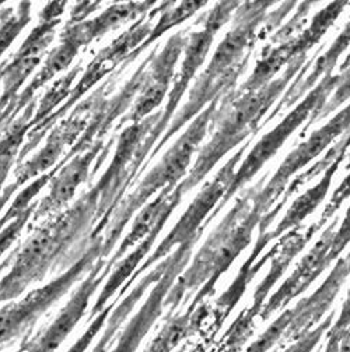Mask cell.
Masks as SVG:
<instances>
[{
	"instance_id": "38",
	"label": "cell",
	"mask_w": 350,
	"mask_h": 352,
	"mask_svg": "<svg viewBox=\"0 0 350 352\" xmlns=\"http://www.w3.org/2000/svg\"><path fill=\"white\" fill-rule=\"evenodd\" d=\"M115 305V302H111V305H107L105 309L103 312H100L94 320L92 322V324L89 326V329L85 330V333L66 351V352H85V349L89 348V345L94 341L96 336L99 334V331L104 327V324L108 322V315L111 312V307Z\"/></svg>"
},
{
	"instance_id": "34",
	"label": "cell",
	"mask_w": 350,
	"mask_h": 352,
	"mask_svg": "<svg viewBox=\"0 0 350 352\" xmlns=\"http://www.w3.org/2000/svg\"><path fill=\"white\" fill-rule=\"evenodd\" d=\"M30 23V5L23 3L17 9V13L12 14L9 12L8 16L2 17L0 23V56H2L8 48L14 42L17 35L23 31V28Z\"/></svg>"
},
{
	"instance_id": "46",
	"label": "cell",
	"mask_w": 350,
	"mask_h": 352,
	"mask_svg": "<svg viewBox=\"0 0 350 352\" xmlns=\"http://www.w3.org/2000/svg\"><path fill=\"white\" fill-rule=\"evenodd\" d=\"M346 169L349 170L350 169V154H349V161H347V165H346Z\"/></svg>"
},
{
	"instance_id": "8",
	"label": "cell",
	"mask_w": 350,
	"mask_h": 352,
	"mask_svg": "<svg viewBox=\"0 0 350 352\" xmlns=\"http://www.w3.org/2000/svg\"><path fill=\"white\" fill-rule=\"evenodd\" d=\"M168 6H169V2L163 3L160 8H157L152 13V16L147 21H145V16H143L132 28H129L119 38H116L108 48L103 50V52L92 62V65L87 67V70L83 73V77L77 82V87L70 93V97L65 102V105L61 107L55 113H52V116L50 119H47L43 123L35 126V129L32 131H30L28 138H27V143L24 144V147L21 148V153H20L21 160L32 148H35V146L41 142L43 135L47 133V130L50 129V126H52V123L62 113H65L81 96H84L89 88H92L105 74L112 72L115 69V66H118L123 59H127L130 54L136 51L142 45V43L147 39V36L150 35V32L153 30V27L150 24L153 16L158 12H164Z\"/></svg>"
},
{
	"instance_id": "9",
	"label": "cell",
	"mask_w": 350,
	"mask_h": 352,
	"mask_svg": "<svg viewBox=\"0 0 350 352\" xmlns=\"http://www.w3.org/2000/svg\"><path fill=\"white\" fill-rule=\"evenodd\" d=\"M350 130V104L344 107L338 115H335L327 124L321 129L313 131L309 139L298 144V147L291 151L283 164L278 168L272 179L260 189V185L265 182L267 176H264L255 186L252 201L262 211L269 212L271 207L275 201L285 193L289 186L290 179L301 170L304 166H307L313 160L320 157L338 138L343 136Z\"/></svg>"
},
{
	"instance_id": "2",
	"label": "cell",
	"mask_w": 350,
	"mask_h": 352,
	"mask_svg": "<svg viewBox=\"0 0 350 352\" xmlns=\"http://www.w3.org/2000/svg\"><path fill=\"white\" fill-rule=\"evenodd\" d=\"M305 62H309V56L301 55L267 87L255 93L240 96L236 91L222 101L213 120L216 131L212 140L199 151L187 178L180 182L185 193L198 186L205 179V176L231 150L258 133L262 127V119L283 94L294 76L300 73Z\"/></svg>"
},
{
	"instance_id": "1",
	"label": "cell",
	"mask_w": 350,
	"mask_h": 352,
	"mask_svg": "<svg viewBox=\"0 0 350 352\" xmlns=\"http://www.w3.org/2000/svg\"><path fill=\"white\" fill-rule=\"evenodd\" d=\"M254 188L237 199L234 207L210 234L195 256L191 266L174 283L165 298V307L171 312L183 298L200 288L189 309H196L205 298L213 294L216 283L231 267L234 260L249 246L256 227L267 214L252 201Z\"/></svg>"
},
{
	"instance_id": "12",
	"label": "cell",
	"mask_w": 350,
	"mask_h": 352,
	"mask_svg": "<svg viewBox=\"0 0 350 352\" xmlns=\"http://www.w3.org/2000/svg\"><path fill=\"white\" fill-rule=\"evenodd\" d=\"M274 2L241 3L234 16L233 28L225 35L212 56L206 70L207 76H220L238 63L249 59L251 51L259 38V28L265 25L269 8Z\"/></svg>"
},
{
	"instance_id": "16",
	"label": "cell",
	"mask_w": 350,
	"mask_h": 352,
	"mask_svg": "<svg viewBox=\"0 0 350 352\" xmlns=\"http://www.w3.org/2000/svg\"><path fill=\"white\" fill-rule=\"evenodd\" d=\"M187 32L188 30L172 35L167 41L163 51L157 56L154 54L150 62V67L147 69L141 94L134 105L132 112L125 118V120L139 123L150 116V113L161 105L168 93L169 82L174 77V69L177 66V62L188 43L189 36H187Z\"/></svg>"
},
{
	"instance_id": "21",
	"label": "cell",
	"mask_w": 350,
	"mask_h": 352,
	"mask_svg": "<svg viewBox=\"0 0 350 352\" xmlns=\"http://www.w3.org/2000/svg\"><path fill=\"white\" fill-rule=\"evenodd\" d=\"M349 45H350V19L346 23L342 32L333 41L332 45L328 48V51L317 59L314 69L307 74V77H304V78L296 77L294 78L293 84L289 87V90L286 91L283 98L279 101V104L275 107V109L268 115V118L262 122V126H265L272 119L279 116L283 111H286L291 105H294L305 93H310L317 85V82H320L325 76L332 74L333 69L338 65L339 56L347 50Z\"/></svg>"
},
{
	"instance_id": "44",
	"label": "cell",
	"mask_w": 350,
	"mask_h": 352,
	"mask_svg": "<svg viewBox=\"0 0 350 352\" xmlns=\"http://www.w3.org/2000/svg\"><path fill=\"white\" fill-rule=\"evenodd\" d=\"M349 66H350V54L346 56L344 62L340 65V67H339V69H340V72H343V70H344V69H347Z\"/></svg>"
},
{
	"instance_id": "33",
	"label": "cell",
	"mask_w": 350,
	"mask_h": 352,
	"mask_svg": "<svg viewBox=\"0 0 350 352\" xmlns=\"http://www.w3.org/2000/svg\"><path fill=\"white\" fill-rule=\"evenodd\" d=\"M349 146H350V130L347 131V133L343 135L342 140H340L339 143H336V144L325 154V157L321 158L314 166H311L309 170H305L304 173L297 175L296 178H294V181L286 188L283 196H286V197L290 199L294 193L298 192L300 188H302L304 185H307L309 182H311L313 179H316L318 175H321V172H325V170L328 169V166H329L333 161H336V160H338L339 157H342V155H346Z\"/></svg>"
},
{
	"instance_id": "13",
	"label": "cell",
	"mask_w": 350,
	"mask_h": 352,
	"mask_svg": "<svg viewBox=\"0 0 350 352\" xmlns=\"http://www.w3.org/2000/svg\"><path fill=\"white\" fill-rule=\"evenodd\" d=\"M198 241L188 242L185 245L178 246L169 257L168 267L163 277L156 283V287L150 292L147 300L141 307V311L130 319L127 326L123 329L119 340L116 341L112 352H136L142 340L154 326L157 319L161 316L163 309L165 307V298L172 288L175 280L187 267V264L191 258L192 249Z\"/></svg>"
},
{
	"instance_id": "41",
	"label": "cell",
	"mask_w": 350,
	"mask_h": 352,
	"mask_svg": "<svg viewBox=\"0 0 350 352\" xmlns=\"http://www.w3.org/2000/svg\"><path fill=\"white\" fill-rule=\"evenodd\" d=\"M349 243H350V207L347 208L343 221H342L339 230L335 234L333 243H332L331 253H329L331 260L335 261L339 257V254L346 249V246Z\"/></svg>"
},
{
	"instance_id": "3",
	"label": "cell",
	"mask_w": 350,
	"mask_h": 352,
	"mask_svg": "<svg viewBox=\"0 0 350 352\" xmlns=\"http://www.w3.org/2000/svg\"><path fill=\"white\" fill-rule=\"evenodd\" d=\"M222 101L223 100L213 101L203 112L195 118L191 126L185 130V133L164 154L161 161L149 172L139 188L119 207H116L110 232L104 239V252L107 254L112 250L122 231L130 221V218L143 207V204L153 195L167 188H177L180 181L187 175V169L192 162L194 154L207 135L209 127L213 123L218 105L222 104Z\"/></svg>"
},
{
	"instance_id": "11",
	"label": "cell",
	"mask_w": 350,
	"mask_h": 352,
	"mask_svg": "<svg viewBox=\"0 0 350 352\" xmlns=\"http://www.w3.org/2000/svg\"><path fill=\"white\" fill-rule=\"evenodd\" d=\"M327 223L324 219H318L317 223L311 224L307 228H296L294 231L287 232L280 241H279V250L275 254L272 260V267L267 277L262 280V283L258 285L254 294V302L249 309L244 311L237 320L231 324L229 331L226 333V348L229 351H240V348L244 345L247 338L252 334V324L256 316H259L262 306L265 305V299L269 295L271 289L275 287V284L280 280L283 273L290 266L291 260L305 248L313 236L325 226Z\"/></svg>"
},
{
	"instance_id": "15",
	"label": "cell",
	"mask_w": 350,
	"mask_h": 352,
	"mask_svg": "<svg viewBox=\"0 0 350 352\" xmlns=\"http://www.w3.org/2000/svg\"><path fill=\"white\" fill-rule=\"evenodd\" d=\"M338 224V218H335L331 226L321 234L317 243L307 252L300 263L297 264L296 270L290 274V277L279 287V289L269 298V300L262 306L259 314L262 320H268V318L282 307L287 306L293 299L307 291L310 285L331 266V248L335 238V227Z\"/></svg>"
},
{
	"instance_id": "26",
	"label": "cell",
	"mask_w": 350,
	"mask_h": 352,
	"mask_svg": "<svg viewBox=\"0 0 350 352\" xmlns=\"http://www.w3.org/2000/svg\"><path fill=\"white\" fill-rule=\"evenodd\" d=\"M81 48L80 43L68 35H62L61 45L56 47L47 58L45 66L41 69V72L34 77V80L30 82V85L21 93V96L17 98L14 104L13 113L10 116V120L20 112V109L25 108V105H30L34 94L45 85L50 80H52L58 73L63 72L66 67L70 66L72 60L76 58L79 50Z\"/></svg>"
},
{
	"instance_id": "27",
	"label": "cell",
	"mask_w": 350,
	"mask_h": 352,
	"mask_svg": "<svg viewBox=\"0 0 350 352\" xmlns=\"http://www.w3.org/2000/svg\"><path fill=\"white\" fill-rule=\"evenodd\" d=\"M165 221L160 223L139 245L138 248L129 253L119 264L115 267L114 273L111 274V277L108 278L107 284L104 285V289L101 291L97 302L93 306L92 311V318H96V315H99L100 312H103L105 309V306L108 303V300L111 299V296H114V294L121 288V285H123L126 283V280L129 281L132 274L135 273V270L138 269L139 264L142 263L143 257L150 252L152 246L154 245L158 234L161 232V230L164 228Z\"/></svg>"
},
{
	"instance_id": "40",
	"label": "cell",
	"mask_w": 350,
	"mask_h": 352,
	"mask_svg": "<svg viewBox=\"0 0 350 352\" xmlns=\"http://www.w3.org/2000/svg\"><path fill=\"white\" fill-rule=\"evenodd\" d=\"M350 197V173L346 176V178L342 181V184L338 186V189L333 192L329 203L327 204L321 219H324L325 223H328L331 217H333L340 207L343 206V203Z\"/></svg>"
},
{
	"instance_id": "20",
	"label": "cell",
	"mask_w": 350,
	"mask_h": 352,
	"mask_svg": "<svg viewBox=\"0 0 350 352\" xmlns=\"http://www.w3.org/2000/svg\"><path fill=\"white\" fill-rule=\"evenodd\" d=\"M100 150L101 143L97 142L90 150H87V153L74 157L68 165H63L59 173L54 176V182L48 197L41 201L34 214L37 219L42 215L61 210L74 197L77 188L87 179V176H89L90 165L96 160Z\"/></svg>"
},
{
	"instance_id": "42",
	"label": "cell",
	"mask_w": 350,
	"mask_h": 352,
	"mask_svg": "<svg viewBox=\"0 0 350 352\" xmlns=\"http://www.w3.org/2000/svg\"><path fill=\"white\" fill-rule=\"evenodd\" d=\"M350 324V291L347 294L346 300L342 305V311L339 314L338 320L331 326V329L328 330V334H339L340 331H343L347 326Z\"/></svg>"
},
{
	"instance_id": "22",
	"label": "cell",
	"mask_w": 350,
	"mask_h": 352,
	"mask_svg": "<svg viewBox=\"0 0 350 352\" xmlns=\"http://www.w3.org/2000/svg\"><path fill=\"white\" fill-rule=\"evenodd\" d=\"M301 38L294 35L293 38L278 43L275 47H268L262 52L259 60L255 63V67L248 77V80L240 87L237 94L255 93L260 88L267 87L275 80V77L289 66L296 58L301 55H307L309 50L302 45Z\"/></svg>"
},
{
	"instance_id": "7",
	"label": "cell",
	"mask_w": 350,
	"mask_h": 352,
	"mask_svg": "<svg viewBox=\"0 0 350 352\" xmlns=\"http://www.w3.org/2000/svg\"><path fill=\"white\" fill-rule=\"evenodd\" d=\"M100 256H105L104 239L97 238L65 274L48 285L30 292L21 300L3 306L0 309V349L30 330L39 316L58 302Z\"/></svg>"
},
{
	"instance_id": "28",
	"label": "cell",
	"mask_w": 350,
	"mask_h": 352,
	"mask_svg": "<svg viewBox=\"0 0 350 352\" xmlns=\"http://www.w3.org/2000/svg\"><path fill=\"white\" fill-rule=\"evenodd\" d=\"M167 267H168V261L164 260L161 264H158L156 269H153L147 276H145L139 281V284L134 288V291L130 292L122 300V303L116 307V309L114 311V314L111 315V318H110V320L107 323V327L104 330L103 337L100 338V341L97 342V345L93 348L92 352H108V348L115 342V336L118 334L121 324L126 320L127 315L132 312L135 305L142 299V296L146 292V289L150 285H153L154 283H157L163 277V274L165 273Z\"/></svg>"
},
{
	"instance_id": "14",
	"label": "cell",
	"mask_w": 350,
	"mask_h": 352,
	"mask_svg": "<svg viewBox=\"0 0 350 352\" xmlns=\"http://www.w3.org/2000/svg\"><path fill=\"white\" fill-rule=\"evenodd\" d=\"M115 266L112 260L110 261H97L93 270L74 291L70 300L59 312L56 319L45 329L37 334L31 341L25 342L20 351L21 352H55L66 337L73 331L76 324L84 316L87 306L100 284L108 276L111 269Z\"/></svg>"
},
{
	"instance_id": "23",
	"label": "cell",
	"mask_w": 350,
	"mask_h": 352,
	"mask_svg": "<svg viewBox=\"0 0 350 352\" xmlns=\"http://www.w3.org/2000/svg\"><path fill=\"white\" fill-rule=\"evenodd\" d=\"M185 192L178 184L177 188H167L160 192V195L147 204L141 214L136 217L135 223L130 232L125 236L121 246L112 256V260L116 263L130 248H134L136 243H141L160 223L168 221L172 211L177 208L181 203Z\"/></svg>"
},
{
	"instance_id": "24",
	"label": "cell",
	"mask_w": 350,
	"mask_h": 352,
	"mask_svg": "<svg viewBox=\"0 0 350 352\" xmlns=\"http://www.w3.org/2000/svg\"><path fill=\"white\" fill-rule=\"evenodd\" d=\"M153 5H156V2L115 5L93 20L76 23L73 27L65 30L63 34L74 38L79 43H81V47H84L96 38L103 36L112 30H116L126 21L135 20L138 16L145 14L153 8Z\"/></svg>"
},
{
	"instance_id": "29",
	"label": "cell",
	"mask_w": 350,
	"mask_h": 352,
	"mask_svg": "<svg viewBox=\"0 0 350 352\" xmlns=\"http://www.w3.org/2000/svg\"><path fill=\"white\" fill-rule=\"evenodd\" d=\"M203 309H189L185 315L168 319L145 352H171L200 323Z\"/></svg>"
},
{
	"instance_id": "25",
	"label": "cell",
	"mask_w": 350,
	"mask_h": 352,
	"mask_svg": "<svg viewBox=\"0 0 350 352\" xmlns=\"http://www.w3.org/2000/svg\"><path fill=\"white\" fill-rule=\"evenodd\" d=\"M344 157L346 155H342L336 161H333L328 166V169L324 172V175L321 176L320 182L317 185H314L313 188H310L307 192H304L301 196H298L293 201V204L289 207L285 217L282 218V221L276 226V228L272 232H269L271 242L280 238L283 234L291 231L293 228L294 230L298 228L304 219L309 218L321 206V203L325 200L328 190L332 185L333 176H335L340 162L344 160Z\"/></svg>"
},
{
	"instance_id": "18",
	"label": "cell",
	"mask_w": 350,
	"mask_h": 352,
	"mask_svg": "<svg viewBox=\"0 0 350 352\" xmlns=\"http://www.w3.org/2000/svg\"><path fill=\"white\" fill-rule=\"evenodd\" d=\"M249 63V59L238 63L237 66L229 69L220 76H207L205 73L200 74L196 84L191 90L189 100L184 105V108L175 115L171 124L167 127L165 135L163 136L161 142L156 146L154 151L149 157L150 160L156 157V154L167 144V142L178 133V131L195 116L203 112L205 105H210L216 100H225L226 97L236 93V84L238 78L244 74Z\"/></svg>"
},
{
	"instance_id": "45",
	"label": "cell",
	"mask_w": 350,
	"mask_h": 352,
	"mask_svg": "<svg viewBox=\"0 0 350 352\" xmlns=\"http://www.w3.org/2000/svg\"><path fill=\"white\" fill-rule=\"evenodd\" d=\"M344 260H346V264H347V269H349V273H350V253L344 257Z\"/></svg>"
},
{
	"instance_id": "47",
	"label": "cell",
	"mask_w": 350,
	"mask_h": 352,
	"mask_svg": "<svg viewBox=\"0 0 350 352\" xmlns=\"http://www.w3.org/2000/svg\"><path fill=\"white\" fill-rule=\"evenodd\" d=\"M3 67H5V65H3L2 67H0V78H2V70H3Z\"/></svg>"
},
{
	"instance_id": "19",
	"label": "cell",
	"mask_w": 350,
	"mask_h": 352,
	"mask_svg": "<svg viewBox=\"0 0 350 352\" xmlns=\"http://www.w3.org/2000/svg\"><path fill=\"white\" fill-rule=\"evenodd\" d=\"M90 101L80 105L79 109L70 116L68 122H63L59 127H56L50 135L45 147H43L32 160H30L25 165L20 166L16 172V182L13 184L16 188H20L34 176L48 170L63 153V148L73 143L83 130L87 129L90 120Z\"/></svg>"
},
{
	"instance_id": "4",
	"label": "cell",
	"mask_w": 350,
	"mask_h": 352,
	"mask_svg": "<svg viewBox=\"0 0 350 352\" xmlns=\"http://www.w3.org/2000/svg\"><path fill=\"white\" fill-rule=\"evenodd\" d=\"M338 81L339 74L325 76L274 130H271L269 133H267L252 147L245 160L241 161V165L236 172L234 181L229 188L226 196L223 197L220 204L217 206V208H214L212 215L207 218L205 227H207L213 221L216 215L226 207L230 199L244 185L252 181V178L262 169V166L278 154L282 146L289 140V138L302 123H305V120H309V123L305 124V130L317 122L321 111L324 109L332 93L335 91Z\"/></svg>"
},
{
	"instance_id": "31",
	"label": "cell",
	"mask_w": 350,
	"mask_h": 352,
	"mask_svg": "<svg viewBox=\"0 0 350 352\" xmlns=\"http://www.w3.org/2000/svg\"><path fill=\"white\" fill-rule=\"evenodd\" d=\"M174 3H171V6ZM206 5H207V2H183L178 6H174V8L169 6L168 9H165L163 12L158 23L153 27L147 39L142 43V45L136 51H134L132 54L129 55L126 62L127 63L132 62L138 55H141L147 47H150L156 39H158L161 35H164L168 30H171L175 25H180L181 23H184L185 20L192 17L196 12H199Z\"/></svg>"
},
{
	"instance_id": "48",
	"label": "cell",
	"mask_w": 350,
	"mask_h": 352,
	"mask_svg": "<svg viewBox=\"0 0 350 352\" xmlns=\"http://www.w3.org/2000/svg\"><path fill=\"white\" fill-rule=\"evenodd\" d=\"M317 352H321V351H317Z\"/></svg>"
},
{
	"instance_id": "36",
	"label": "cell",
	"mask_w": 350,
	"mask_h": 352,
	"mask_svg": "<svg viewBox=\"0 0 350 352\" xmlns=\"http://www.w3.org/2000/svg\"><path fill=\"white\" fill-rule=\"evenodd\" d=\"M349 100H350V66L347 69H344L343 72H340L339 81H338L335 91L332 93L327 105L321 111L317 122L328 118L331 113H333L336 109H339Z\"/></svg>"
},
{
	"instance_id": "37",
	"label": "cell",
	"mask_w": 350,
	"mask_h": 352,
	"mask_svg": "<svg viewBox=\"0 0 350 352\" xmlns=\"http://www.w3.org/2000/svg\"><path fill=\"white\" fill-rule=\"evenodd\" d=\"M314 2H302L297 10L296 14L293 16V19L285 25L282 27V30H279L274 36H272V43L278 45V43H282L290 38H293V35L300 31V28L304 25V23L307 21V14L311 10Z\"/></svg>"
},
{
	"instance_id": "43",
	"label": "cell",
	"mask_w": 350,
	"mask_h": 352,
	"mask_svg": "<svg viewBox=\"0 0 350 352\" xmlns=\"http://www.w3.org/2000/svg\"><path fill=\"white\" fill-rule=\"evenodd\" d=\"M336 336H339V352H350V324Z\"/></svg>"
},
{
	"instance_id": "17",
	"label": "cell",
	"mask_w": 350,
	"mask_h": 352,
	"mask_svg": "<svg viewBox=\"0 0 350 352\" xmlns=\"http://www.w3.org/2000/svg\"><path fill=\"white\" fill-rule=\"evenodd\" d=\"M349 276L350 273L346 260L339 258L331 274L313 295L302 298L293 309H289L282 315L286 320L283 342L298 340L304 334H307L316 324L321 323V319L331 309L336 295Z\"/></svg>"
},
{
	"instance_id": "5",
	"label": "cell",
	"mask_w": 350,
	"mask_h": 352,
	"mask_svg": "<svg viewBox=\"0 0 350 352\" xmlns=\"http://www.w3.org/2000/svg\"><path fill=\"white\" fill-rule=\"evenodd\" d=\"M251 140H247L241 144L240 150L223 165V168L217 172L212 182H209L200 193L195 197L191 206L180 218V221L175 224L172 231L164 238V241L158 245V248L153 252V254L142 264V266L135 272V274L130 277V280L125 284V287L119 291V298L125 294L126 289L134 284V281L143 274L149 267H152L156 261L167 256L175 246H181L192 241H198L205 231V224L207 218L214 211V207L220 204L223 197L226 196L229 188L231 186L234 176L237 172V166L241 162L245 150L248 148Z\"/></svg>"
},
{
	"instance_id": "6",
	"label": "cell",
	"mask_w": 350,
	"mask_h": 352,
	"mask_svg": "<svg viewBox=\"0 0 350 352\" xmlns=\"http://www.w3.org/2000/svg\"><path fill=\"white\" fill-rule=\"evenodd\" d=\"M240 2H220L217 3L205 17H203V28L199 31H195L189 35L188 43L184 50V60L181 65V69L178 72L177 78L174 81V87L168 96V101L165 105L164 112L161 113V118L158 123L152 130V133L145 140L141 151L136 155L135 165L139 168L149 154V151L153 148L157 139L163 135V131L168 127V123L171 118L174 116L175 109H177L183 96L188 90L189 82L200 69V66L205 63L206 56L209 55L210 47L214 41V36L220 28L230 21L233 14L240 8Z\"/></svg>"
},
{
	"instance_id": "10",
	"label": "cell",
	"mask_w": 350,
	"mask_h": 352,
	"mask_svg": "<svg viewBox=\"0 0 350 352\" xmlns=\"http://www.w3.org/2000/svg\"><path fill=\"white\" fill-rule=\"evenodd\" d=\"M66 3H51L42 12L41 23L28 35L25 42L13 56L9 65H5L2 70L0 84L3 85L0 96V127H5L10 122V116L14 109V101H17V93L20 87L25 82L30 74L39 65L41 58L54 39L55 27L61 20Z\"/></svg>"
},
{
	"instance_id": "35",
	"label": "cell",
	"mask_w": 350,
	"mask_h": 352,
	"mask_svg": "<svg viewBox=\"0 0 350 352\" xmlns=\"http://www.w3.org/2000/svg\"><path fill=\"white\" fill-rule=\"evenodd\" d=\"M333 318L335 314H329L328 318L324 319L316 329L310 330L307 334H304L302 337L296 340V342L286 348L283 352H313V349L321 342L325 333H328V330L331 329Z\"/></svg>"
},
{
	"instance_id": "39",
	"label": "cell",
	"mask_w": 350,
	"mask_h": 352,
	"mask_svg": "<svg viewBox=\"0 0 350 352\" xmlns=\"http://www.w3.org/2000/svg\"><path fill=\"white\" fill-rule=\"evenodd\" d=\"M31 212H32V207L28 211H25L23 215L13 219V221L10 224H8L2 230V232H0V256H2L6 252V249L17 239V236L23 231L24 226L27 224Z\"/></svg>"
},
{
	"instance_id": "30",
	"label": "cell",
	"mask_w": 350,
	"mask_h": 352,
	"mask_svg": "<svg viewBox=\"0 0 350 352\" xmlns=\"http://www.w3.org/2000/svg\"><path fill=\"white\" fill-rule=\"evenodd\" d=\"M32 107L34 102L28 105L24 115L6 130V135L0 140V189H2L5 181L8 179L9 170L20 153V146L25 133H28V120L32 115Z\"/></svg>"
},
{
	"instance_id": "32",
	"label": "cell",
	"mask_w": 350,
	"mask_h": 352,
	"mask_svg": "<svg viewBox=\"0 0 350 352\" xmlns=\"http://www.w3.org/2000/svg\"><path fill=\"white\" fill-rule=\"evenodd\" d=\"M80 72H81V66L80 65L74 66L68 74H65L62 78H59L50 88L37 109V113L31 122V126H38V124L45 122L47 119H50L52 116L54 109L58 105H61L68 97H70L72 84L74 82V80Z\"/></svg>"
}]
</instances>
